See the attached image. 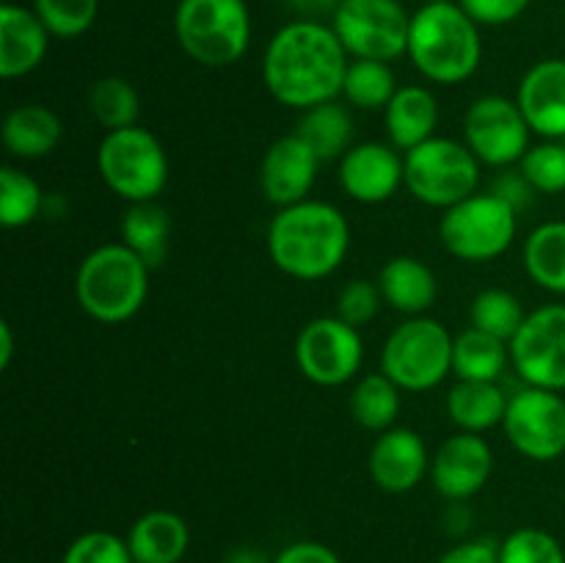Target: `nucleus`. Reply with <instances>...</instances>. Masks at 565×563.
Segmentation results:
<instances>
[{"instance_id": "nucleus-22", "label": "nucleus", "mask_w": 565, "mask_h": 563, "mask_svg": "<svg viewBox=\"0 0 565 563\" xmlns=\"http://www.w3.org/2000/svg\"><path fill=\"white\" fill-rule=\"evenodd\" d=\"M384 125L390 144L401 152L419 147L434 138L439 125V103L425 86H401L384 110Z\"/></svg>"}, {"instance_id": "nucleus-5", "label": "nucleus", "mask_w": 565, "mask_h": 563, "mask_svg": "<svg viewBox=\"0 0 565 563\" xmlns=\"http://www.w3.org/2000/svg\"><path fill=\"white\" fill-rule=\"evenodd\" d=\"M180 47L202 66H232L252 42L246 0H180L174 11Z\"/></svg>"}, {"instance_id": "nucleus-46", "label": "nucleus", "mask_w": 565, "mask_h": 563, "mask_svg": "<svg viewBox=\"0 0 565 563\" xmlns=\"http://www.w3.org/2000/svg\"><path fill=\"white\" fill-rule=\"evenodd\" d=\"M11 353H14V337H11V326L0 323V368H9L11 364Z\"/></svg>"}, {"instance_id": "nucleus-2", "label": "nucleus", "mask_w": 565, "mask_h": 563, "mask_svg": "<svg viewBox=\"0 0 565 563\" xmlns=\"http://www.w3.org/2000/svg\"><path fill=\"white\" fill-rule=\"evenodd\" d=\"M351 248V226L340 208L318 199L279 208L268 226V254L281 274L318 282L334 274Z\"/></svg>"}, {"instance_id": "nucleus-10", "label": "nucleus", "mask_w": 565, "mask_h": 563, "mask_svg": "<svg viewBox=\"0 0 565 563\" xmlns=\"http://www.w3.org/2000/svg\"><path fill=\"white\" fill-rule=\"evenodd\" d=\"M331 28L351 59L395 61L408 50L412 14L401 0H340Z\"/></svg>"}, {"instance_id": "nucleus-39", "label": "nucleus", "mask_w": 565, "mask_h": 563, "mask_svg": "<svg viewBox=\"0 0 565 563\" xmlns=\"http://www.w3.org/2000/svg\"><path fill=\"white\" fill-rule=\"evenodd\" d=\"M381 304H384V298H381L379 282L353 279L340 290V298H337V318H342L345 323L359 329V326H367L379 315Z\"/></svg>"}, {"instance_id": "nucleus-45", "label": "nucleus", "mask_w": 565, "mask_h": 563, "mask_svg": "<svg viewBox=\"0 0 565 563\" xmlns=\"http://www.w3.org/2000/svg\"><path fill=\"white\" fill-rule=\"evenodd\" d=\"M224 563H274V557L268 555V552L257 550V546H235V550L226 552Z\"/></svg>"}, {"instance_id": "nucleus-14", "label": "nucleus", "mask_w": 565, "mask_h": 563, "mask_svg": "<svg viewBox=\"0 0 565 563\" xmlns=\"http://www.w3.org/2000/svg\"><path fill=\"white\" fill-rule=\"evenodd\" d=\"M511 364L527 386L565 390V304H546L524 318L511 340Z\"/></svg>"}, {"instance_id": "nucleus-44", "label": "nucleus", "mask_w": 565, "mask_h": 563, "mask_svg": "<svg viewBox=\"0 0 565 563\" xmlns=\"http://www.w3.org/2000/svg\"><path fill=\"white\" fill-rule=\"evenodd\" d=\"M290 9H296L298 14H303V20L309 17H318V14H334V9L340 6V0H287Z\"/></svg>"}, {"instance_id": "nucleus-42", "label": "nucleus", "mask_w": 565, "mask_h": 563, "mask_svg": "<svg viewBox=\"0 0 565 563\" xmlns=\"http://www.w3.org/2000/svg\"><path fill=\"white\" fill-rule=\"evenodd\" d=\"M274 563H342L331 546L320 541H292L274 555Z\"/></svg>"}, {"instance_id": "nucleus-9", "label": "nucleus", "mask_w": 565, "mask_h": 563, "mask_svg": "<svg viewBox=\"0 0 565 563\" xmlns=\"http://www.w3.org/2000/svg\"><path fill=\"white\" fill-rule=\"evenodd\" d=\"M406 188L428 208H452L478 193L480 160L456 138H428L406 152Z\"/></svg>"}, {"instance_id": "nucleus-3", "label": "nucleus", "mask_w": 565, "mask_h": 563, "mask_svg": "<svg viewBox=\"0 0 565 563\" xmlns=\"http://www.w3.org/2000/svg\"><path fill=\"white\" fill-rule=\"evenodd\" d=\"M406 55L419 75L456 86L478 72L483 59L480 25L458 3H425L412 14Z\"/></svg>"}, {"instance_id": "nucleus-43", "label": "nucleus", "mask_w": 565, "mask_h": 563, "mask_svg": "<svg viewBox=\"0 0 565 563\" xmlns=\"http://www.w3.org/2000/svg\"><path fill=\"white\" fill-rule=\"evenodd\" d=\"M491 193H497L500 199H505L513 210H524L530 202H533V185L524 180L522 171H502L494 180V188Z\"/></svg>"}, {"instance_id": "nucleus-18", "label": "nucleus", "mask_w": 565, "mask_h": 563, "mask_svg": "<svg viewBox=\"0 0 565 563\" xmlns=\"http://www.w3.org/2000/svg\"><path fill=\"white\" fill-rule=\"evenodd\" d=\"M367 469L379 489L390 495H406L417 489L419 480L430 472L428 447L417 431L395 425L375 439Z\"/></svg>"}, {"instance_id": "nucleus-35", "label": "nucleus", "mask_w": 565, "mask_h": 563, "mask_svg": "<svg viewBox=\"0 0 565 563\" xmlns=\"http://www.w3.org/2000/svg\"><path fill=\"white\" fill-rule=\"evenodd\" d=\"M33 11L44 22L50 36L77 39L92 31L99 0H33Z\"/></svg>"}, {"instance_id": "nucleus-28", "label": "nucleus", "mask_w": 565, "mask_h": 563, "mask_svg": "<svg viewBox=\"0 0 565 563\" xmlns=\"http://www.w3.org/2000/svg\"><path fill=\"white\" fill-rule=\"evenodd\" d=\"M171 215L158 202L130 204L121 219V243L130 246L149 268L163 265L169 254Z\"/></svg>"}, {"instance_id": "nucleus-29", "label": "nucleus", "mask_w": 565, "mask_h": 563, "mask_svg": "<svg viewBox=\"0 0 565 563\" xmlns=\"http://www.w3.org/2000/svg\"><path fill=\"white\" fill-rule=\"evenodd\" d=\"M524 268L535 285L565 296V221H546L530 232Z\"/></svg>"}, {"instance_id": "nucleus-41", "label": "nucleus", "mask_w": 565, "mask_h": 563, "mask_svg": "<svg viewBox=\"0 0 565 563\" xmlns=\"http://www.w3.org/2000/svg\"><path fill=\"white\" fill-rule=\"evenodd\" d=\"M439 563H500V541L494 539H467L450 546Z\"/></svg>"}, {"instance_id": "nucleus-1", "label": "nucleus", "mask_w": 565, "mask_h": 563, "mask_svg": "<svg viewBox=\"0 0 565 563\" xmlns=\"http://www.w3.org/2000/svg\"><path fill=\"white\" fill-rule=\"evenodd\" d=\"M348 59L351 55L331 25L318 20L287 22L265 50V86L276 103L309 110L340 97Z\"/></svg>"}, {"instance_id": "nucleus-8", "label": "nucleus", "mask_w": 565, "mask_h": 563, "mask_svg": "<svg viewBox=\"0 0 565 563\" xmlns=\"http://www.w3.org/2000/svg\"><path fill=\"white\" fill-rule=\"evenodd\" d=\"M519 213L497 193H472L445 210L439 237L452 257L463 263H489L511 248Z\"/></svg>"}, {"instance_id": "nucleus-17", "label": "nucleus", "mask_w": 565, "mask_h": 563, "mask_svg": "<svg viewBox=\"0 0 565 563\" xmlns=\"http://www.w3.org/2000/svg\"><path fill=\"white\" fill-rule=\"evenodd\" d=\"M320 163L323 160L298 132L281 136L279 141L270 144L263 166H259V185H263L268 202L276 208H290V204L309 199Z\"/></svg>"}, {"instance_id": "nucleus-40", "label": "nucleus", "mask_w": 565, "mask_h": 563, "mask_svg": "<svg viewBox=\"0 0 565 563\" xmlns=\"http://www.w3.org/2000/svg\"><path fill=\"white\" fill-rule=\"evenodd\" d=\"M530 3H533V0H458V6H461L480 28L508 25V22L519 20V17L530 9Z\"/></svg>"}, {"instance_id": "nucleus-32", "label": "nucleus", "mask_w": 565, "mask_h": 563, "mask_svg": "<svg viewBox=\"0 0 565 563\" xmlns=\"http://www.w3.org/2000/svg\"><path fill=\"white\" fill-rule=\"evenodd\" d=\"M88 110L108 132L125 130V127L138 125L141 99H138V92L132 88L130 81L119 75H108L99 77L92 92H88Z\"/></svg>"}, {"instance_id": "nucleus-15", "label": "nucleus", "mask_w": 565, "mask_h": 563, "mask_svg": "<svg viewBox=\"0 0 565 563\" xmlns=\"http://www.w3.org/2000/svg\"><path fill=\"white\" fill-rule=\"evenodd\" d=\"M494 453L480 434L450 436L430 458V480L445 500L463 502L478 495L491 478Z\"/></svg>"}, {"instance_id": "nucleus-27", "label": "nucleus", "mask_w": 565, "mask_h": 563, "mask_svg": "<svg viewBox=\"0 0 565 563\" xmlns=\"http://www.w3.org/2000/svg\"><path fill=\"white\" fill-rule=\"evenodd\" d=\"M298 136L315 149L320 160H342L353 147V119L351 110L337 99L303 110L298 121Z\"/></svg>"}, {"instance_id": "nucleus-7", "label": "nucleus", "mask_w": 565, "mask_h": 563, "mask_svg": "<svg viewBox=\"0 0 565 563\" xmlns=\"http://www.w3.org/2000/svg\"><path fill=\"white\" fill-rule=\"evenodd\" d=\"M452 340L456 337L439 320L425 315L408 318L386 337L381 373L406 392L434 390L452 373Z\"/></svg>"}, {"instance_id": "nucleus-33", "label": "nucleus", "mask_w": 565, "mask_h": 563, "mask_svg": "<svg viewBox=\"0 0 565 563\" xmlns=\"http://www.w3.org/2000/svg\"><path fill=\"white\" fill-rule=\"evenodd\" d=\"M44 193L31 174L14 166L0 169V224L6 230L28 226L42 213Z\"/></svg>"}, {"instance_id": "nucleus-37", "label": "nucleus", "mask_w": 565, "mask_h": 563, "mask_svg": "<svg viewBox=\"0 0 565 563\" xmlns=\"http://www.w3.org/2000/svg\"><path fill=\"white\" fill-rule=\"evenodd\" d=\"M500 563H565V550L550 530L519 528L500 541Z\"/></svg>"}, {"instance_id": "nucleus-47", "label": "nucleus", "mask_w": 565, "mask_h": 563, "mask_svg": "<svg viewBox=\"0 0 565 563\" xmlns=\"http://www.w3.org/2000/svg\"><path fill=\"white\" fill-rule=\"evenodd\" d=\"M425 3H452V0H425Z\"/></svg>"}, {"instance_id": "nucleus-38", "label": "nucleus", "mask_w": 565, "mask_h": 563, "mask_svg": "<svg viewBox=\"0 0 565 563\" xmlns=\"http://www.w3.org/2000/svg\"><path fill=\"white\" fill-rule=\"evenodd\" d=\"M61 563H136L127 539L108 530H88L66 546Z\"/></svg>"}, {"instance_id": "nucleus-13", "label": "nucleus", "mask_w": 565, "mask_h": 563, "mask_svg": "<svg viewBox=\"0 0 565 563\" xmlns=\"http://www.w3.org/2000/svg\"><path fill=\"white\" fill-rule=\"evenodd\" d=\"M362 334L337 315L309 320L296 340L298 370L318 386L348 384L362 368Z\"/></svg>"}, {"instance_id": "nucleus-6", "label": "nucleus", "mask_w": 565, "mask_h": 563, "mask_svg": "<svg viewBox=\"0 0 565 563\" xmlns=\"http://www.w3.org/2000/svg\"><path fill=\"white\" fill-rule=\"evenodd\" d=\"M97 169L105 185L130 204L154 202L169 182L163 144L138 125L105 132L97 149Z\"/></svg>"}, {"instance_id": "nucleus-11", "label": "nucleus", "mask_w": 565, "mask_h": 563, "mask_svg": "<svg viewBox=\"0 0 565 563\" xmlns=\"http://www.w3.org/2000/svg\"><path fill=\"white\" fill-rule=\"evenodd\" d=\"M502 431L530 461H555L565 453V397L555 390L524 384L508 401Z\"/></svg>"}, {"instance_id": "nucleus-24", "label": "nucleus", "mask_w": 565, "mask_h": 563, "mask_svg": "<svg viewBox=\"0 0 565 563\" xmlns=\"http://www.w3.org/2000/svg\"><path fill=\"white\" fill-rule=\"evenodd\" d=\"M64 127L55 110L47 105H17L3 119V144L14 158L39 160L58 147Z\"/></svg>"}, {"instance_id": "nucleus-4", "label": "nucleus", "mask_w": 565, "mask_h": 563, "mask_svg": "<svg viewBox=\"0 0 565 563\" xmlns=\"http://www.w3.org/2000/svg\"><path fill=\"white\" fill-rule=\"evenodd\" d=\"M149 270L152 268L125 243L97 246L77 268V304L99 323H125L147 301Z\"/></svg>"}, {"instance_id": "nucleus-16", "label": "nucleus", "mask_w": 565, "mask_h": 563, "mask_svg": "<svg viewBox=\"0 0 565 563\" xmlns=\"http://www.w3.org/2000/svg\"><path fill=\"white\" fill-rule=\"evenodd\" d=\"M340 185L353 202L381 204L406 185V160L392 144H356L340 160Z\"/></svg>"}, {"instance_id": "nucleus-12", "label": "nucleus", "mask_w": 565, "mask_h": 563, "mask_svg": "<svg viewBox=\"0 0 565 563\" xmlns=\"http://www.w3.org/2000/svg\"><path fill=\"white\" fill-rule=\"evenodd\" d=\"M530 125L516 99L486 94L469 105L463 116V144L475 158L494 169L519 163L530 149Z\"/></svg>"}, {"instance_id": "nucleus-31", "label": "nucleus", "mask_w": 565, "mask_h": 563, "mask_svg": "<svg viewBox=\"0 0 565 563\" xmlns=\"http://www.w3.org/2000/svg\"><path fill=\"white\" fill-rule=\"evenodd\" d=\"M397 88L401 86L395 81V72L386 61L353 59L342 83V97L359 110H386Z\"/></svg>"}, {"instance_id": "nucleus-19", "label": "nucleus", "mask_w": 565, "mask_h": 563, "mask_svg": "<svg viewBox=\"0 0 565 563\" xmlns=\"http://www.w3.org/2000/svg\"><path fill=\"white\" fill-rule=\"evenodd\" d=\"M516 103L530 130L550 141L565 138V59H544L524 72Z\"/></svg>"}, {"instance_id": "nucleus-21", "label": "nucleus", "mask_w": 565, "mask_h": 563, "mask_svg": "<svg viewBox=\"0 0 565 563\" xmlns=\"http://www.w3.org/2000/svg\"><path fill=\"white\" fill-rule=\"evenodd\" d=\"M127 546L136 563H180L191 546V530L174 511H147L127 530Z\"/></svg>"}, {"instance_id": "nucleus-23", "label": "nucleus", "mask_w": 565, "mask_h": 563, "mask_svg": "<svg viewBox=\"0 0 565 563\" xmlns=\"http://www.w3.org/2000/svg\"><path fill=\"white\" fill-rule=\"evenodd\" d=\"M379 290L384 304L403 315L428 312L439 296V282L436 274L417 257H392L384 263L379 274Z\"/></svg>"}, {"instance_id": "nucleus-25", "label": "nucleus", "mask_w": 565, "mask_h": 563, "mask_svg": "<svg viewBox=\"0 0 565 563\" xmlns=\"http://www.w3.org/2000/svg\"><path fill=\"white\" fill-rule=\"evenodd\" d=\"M508 401L511 397L497 381H458L447 392V414L467 434H483L502 425Z\"/></svg>"}, {"instance_id": "nucleus-36", "label": "nucleus", "mask_w": 565, "mask_h": 563, "mask_svg": "<svg viewBox=\"0 0 565 563\" xmlns=\"http://www.w3.org/2000/svg\"><path fill=\"white\" fill-rule=\"evenodd\" d=\"M519 171L524 180L539 193H563L565 191V144L544 141L527 149L519 160Z\"/></svg>"}, {"instance_id": "nucleus-30", "label": "nucleus", "mask_w": 565, "mask_h": 563, "mask_svg": "<svg viewBox=\"0 0 565 563\" xmlns=\"http://www.w3.org/2000/svg\"><path fill=\"white\" fill-rule=\"evenodd\" d=\"M351 414L367 431L384 434L395 428V419L401 414V386L386 373L364 375L351 392Z\"/></svg>"}, {"instance_id": "nucleus-26", "label": "nucleus", "mask_w": 565, "mask_h": 563, "mask_svg": "<svg viewBox=\"0 0 565 563\" xmlns=\"http://www.w3.org/2000/svg\"><path fill=\"white\" fill-rule=\"evenodd\" d=\"M511 362V342L480 331L463 329L452 340V373L458 381H500Z\"/></svg>"}, {"instance_id": "nucleus-20", "label": "nucleus", "mask_w": 565, "mask_h": 563, "mask_svg": "<svg viewBox=\"0 0 565 563\" xmlns=\"http://www.w3.org/2000/svg\"><path fill=\"white\" fill-rule=\"evenodd\" d=\"M50 31L36 11L17 3L0 6V75L6 81L28 75L44 61Z\"/></svg>"}, {"instance_id": "nucleus-34", "label": "nucleus", "mask_w": 565, "mask_h": 563, "mask_svg": "<svg viewBox=\"0 0 565 563\" xmlns=\"http://www.w3.org/2000/svg\"><path fill=\"white\" fill-rule=\"evenodd\" d=\"M524 318H527V312H524L522 301L513 293L500 290V287L480 290L469 307V320H472L475 329L489 331L505 342H511L519 334Z\"/></svg>"}]
</instances>
